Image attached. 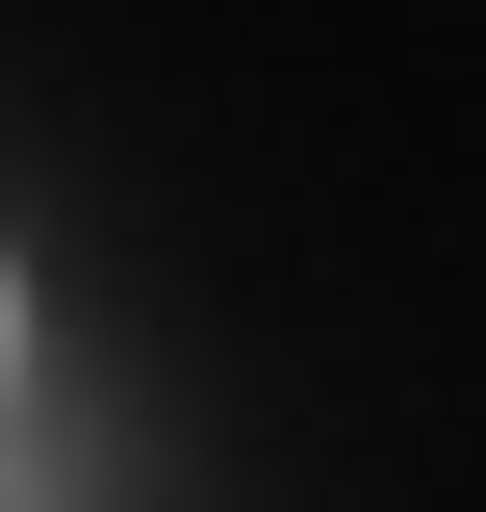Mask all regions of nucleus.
Here are the masks:
<instances>
[{
    "instance_id": "obj_1",
    "label": "nucleus",
    "mask_w": 486,
    "mask_h": 512,
    "mask_svg": "<svg viewBox=\"0 0 486 512\" xmlns=\"http://www.w3.org/2000/svg\"><path fill=\"white\" fill-rule=\"evenodd\" d=\"M0 333H26V308H0Z\"/></svg>"
}]
</instances>
